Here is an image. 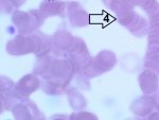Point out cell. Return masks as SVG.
<instances>
[{
  "label": "cell",
  "mask_w": 159,
  "mask_h": 120,
  "mask_svg": "<svg viewBox=\"0 0 159 120\" xmlns=\"http://www.w3.org/2000/svg\"><path fill=\"white\" fill-rule=\"evenodd\" d=\"M117 55L111 50L105 49L97 53L94 57H92L80 71L87 79L91 80V79H94L99 76H102L103 73L112 70L117 65Z\"/></svg>",
  "instance_id": "cell-1"
},
{
  "label": "cell",
  "mask_w": 159,
  "mask_h": 120,
  "mask_svg": "<svg viewBox=\"0 0 159 120\" xmlns=\"http://www.w3.org/2000/svg\"><path fill=\"white\" fill-rule=\"evenodd\" d=\"M12 22L16 27L18 34L30 35L39 29L43 25L46 18L39 9H33L30 11L15 10L12 13Z\"/></svg>",
  "instance_id": "cell-2"
},
{
  "label": "cell",
  "mask_w": 159,
  "mask_h": 120,
  "mask_svg": "<svg viewBox=\"0 0 159 120\" xmlns=\"http://www.w3.org/2000/svg\"><path fill=\"white\" fill-rule=\"evenodd\" d=\"M12 114L17 120H38L45 119L43 114L40 112L34 101L29 98H22L12 108Z\"/></svg>",
  "instance_id": "cell-3"
},
{
  "label": "cell",
  "mask_w": 159,
  "mask_h": 120,
  "mask_svg": "<svg viewBox=\"0 0 159 120\" xmlns=\"http://www.w3.org/2000/svg\"><path fill=\"white\" fill-rule=\"evenodd\" d=\"M78 69L74 66L72 61L68 57L66 58H54L51 65V69L48 76H54L58 80L71 82L73 78L78 75Z\"/></svg>",
  "instance_id": "cell-4"
},
{
  "label": "cell",
  "mask_w": 159,
  "mask_h": 120,
  "mask_svg": "<svg viewBox=\"0 0 159 120\" xmlns=\"http://www.w3.org/2000/svg\"><path fill=\"white\" fill-rule=\"evenodd\" d=\"M66 55L72 61L78 71L81 70L83 66L92 58L85 40L76 36H74L73 44L70 47V49L67 51Z\"/></svg>",
  "instance_id": "cell-5"
},
{
  "label": "cell",
  "mask_w": 159,
  "mask_h": 120,
  "mask_svg": "<svg viewBox=\"0 0 159 120\" xmlns=\"http://www.w3.org/2000/svg\"><path fill=\"white\" fill-rule=\"evenodd\" d=\"M158 104L157 94H154V95L143 94V96L135 99L130 103L129 111L139 118H145L148 115L152 113Z\"/></svg>",
  "instance_id": "cell-6"
},
{
  "label": "cell",
  "mask_w": 159,
  "mask_h": 120,
  "mask_svg": "<svg viewBox=\"0 0 159 120\" xmlns=\"http://www.w3.org/2000/svg\"><path fill=\"white\" fill-rule=\"evenodd\" d=\"M39 88H42V78L34 72L24 76L16 83V91L21 98H29Z\"/></svg>",
  "instance_id": "cell-7"
},
{
  "label": "cell",
  "mask_w": 159,
  "mask_h": 120,
  "mask_svg": "<svg viewBox=\"0 0 159 120\" xmlns=\"http://www.w3.org/2000/svg\"><path fill=\"white\" fill-rule=\"evenodd\" d=\"M38 9L46 19L54 16L66 18L67 16V2L63 0H43Z\"/></svg>",
  "instance_id": "cell-8"
},
{
  "label": "cell",
  "mask_w": 159,
  "mask_h": 120,
  "mask_svg": "<svg viewBox=\"0 0 159 120\" xmlns=\"http://www.w3.org/2000/svg\"><path fill=\"white\" fill-rule=\"evenodd\" d=\"M70 83L68 81L58 80L54 76H46L42 78V90L49 96H61L70 88Z\"/></svg>",
  "instance_id": "cell-9"
},
{
  "label": "cell",
  "mask_w": 159,
  "mask_h": 120,
  "mask_svg": "<svg viewBox=\"0 0 159 120\" xmlns=\"http://www.w3.org/2000/svg\"><path fill=\"white\" fill-rule=\"evenodd\" d=\"M138 83L143 94L154 95L157 94L159 88V76L154 71L144 68L138 76Z\"/></svg>",
  "instance_id": "cell-10"
},
{
  "label": "cell",
  "mask_w": 159,
  "mask_h": 120,
  "mask_svg": "<svg viewBox=\"0 0 159 120\" xmlns=\"http://www.w3.org/2000/svg\"><path fill=\"white\" fill-rule=\"evenodd\" d=\"M53 38V46H54V51L53 54H64L67 53V51L70 49V47L73 44L74 36L70 32L65 29H61L54 32L52 35Z\"/></svg>",
  "instance_id": "cell-11"
},
{
  "label": "cell",
  "mask_w": 159,
  "mask_h": 120,
  "mask_svg": "<svg viewBox=\"0 0 159 120\" xmlns=\"http://www.w3.org/2000/svg\"><path fill=\"white\" fill-rule=\"evenodd\" d=\"M68 102L70 104V108L74 112L85 109L87 106V99L82 95V93L75 87H70L66 93Z\"/></svg>",
  "instance_id": "cell-12"
},
{
  "label": "cell",
  "mask_w": 159,
  "mask_h": 120,
  "mask_svg": "<svg viewBox=\"0 0 159 120\" xmlns=\"http://www.w3.org/2000/svg\"><path fill=\"white\" fill-rule=\"evenodd\" d=\"M53 60H54V58L52 57V54L36 58V62L34 64L33 72H34L35 75L39 76L40 78L48 76L50 72L51 65H52Z\"/></svg>",
  "instance_id": "cell-13"
},
{
  "label": "cell",
  "mask_w": 159,
  "mask_h": 120,
  "mask_svg": "<svg viewBox=\"0 0 159 120\" xmlns=\"http://www.w3.org/2000/svg\"><path fill=\"white\" fill-rule=\"evenodd\" d=\"M69 22L73 28H85L90 22V16L89 13L84 7L73 12L71 15L68 16Z\"/></svg>",
  "instance_id": "cell-14"
},
{
  "label": "cell",
  "mask_w": 159,
  "mask_h": 120,
  "mask_svg": "<svg viewBox=\"0 0 159 120\" xmlns=\"http://www.w3.org/2000/svg\"><path fill=\"white\" fill-rule=\"evenodd\" d=\"M20 99L22 98L18 95L17 91L10 93V94L0 93V113L3 114L7 111H12L14 105Z\"/></svg>",
  "instance_id": "cell-15"
},
{
  "label": "cell",
  "mask_w": 159,
  "mask_h": 120,
  "mask_svg": "<svg viewBox=\"0 0 159 120\" xmlns=\"http://www.w3.org/2000/svg\"><path fill=\"white\" fill-rule=\"evenodd\" d=\"M102 1H103L104 6L108 10H110L116 16H119V15H122L124 13L134 10L124 0H102Z\"/></svg>",
  "instance_id": "cell-16"
},
{
  "label": "cell",
  "mask_w": 159,
  "mask_h": 120,
  "mask_svg": "<svg viewBox=\"0 0 159 120\" xmlns=\"http://www.w3.org/2000/svg\"><path fill=\"white\" fill-rule=\"evenodd\" d=\"M148 20H147L144 17L139 16V18L137 19V21L129 29V33L132 35H134L136 37H144L148 36Z\"/></svg>",
  "instance_id": "cell-17"
},
{
  "label": "cell",
  "mask_w": 159,
  "mask_h": 120,
  "mask_svg": "<svg viewBox=\"0 0 159 120\" xmlns=\"http://www.w3.org/2000/svg\"><path fill=\"white\" fill-rule=\"evenodd\" d=\"M143 66L144 68L154 71L159 76V52L147 51L143 60Z\"/></svg>",
  "instance_id": "cell-18"
},
{
  "label": "cell",
  "mask_w": 159,
  "mask_h": 120,
  "mask_svg": "<svg viewBox=\"0 0 159 120\" xmlns=\"http://www.w3.org/2000/svg\"><path fill=\"white\" fill-rule=\"evenodd\" d=\"M139 16L140 15L138 14L137 12H135L134 10H132V11L126 12L122 15L116 16V18H117L118 24H119L120 25H122V27H124L125 29L129 30V28L132 27L136 21H137V19L139 18Z\"/></svg>",
  "instance_id": "cell-19"
},
{
  "label": "cell",
  "mask_w": 159,
  "mask_h": 120,
  "mask_svg": "<svg viewBox=\"0 0 159 120\" xmlns=\"http://www.w3.org/2000/svg\"><path fill=\"white\" fill-rule=\"evenodd\" d=\"M141 9L148 14V17L159 14V1L158 0H145L141 6Z\"/></svg>",
  "instance_id": "cell-20"
},
{
  "label": "cell",
  "mask_w": 159,
  "mask_h": 120,
  "mask_svg": "<svg viewBox=\"0 0 159 120\" xmlns=\"http://www.w3.org/2000/svg\"><path fill=\"white\" fill-rule=\"evenodd\" d=\"M16 91V83L11 80L9 76H2L0 79V93L10 94Z\"/></svg>",
  "instance_id": "cell-21"
},
{
  "label": "cell",
  "mask_w": 159,
  "mask_h": 120,
  "mask_svg": "<svg viewBox=\"0 0 159 120\" xmlns=\"http://www.w3.org/2000/svg\"><path fill=\"white\" fill-rule=\"evenodd\" d=\"M69 119L70 120H97L98 119V116L94 115L93 113H90V112H86L84 109L82 111H78L75 113H72L69 116Z\"/></svg>",
  "instance_id": "cell-22"
},
{
  "label": "cell",
  "mask_w": 159,
  "mask_h": 120,
  "mask_svg": "<svg viewBox=\"0 0 159 120\" xmlns=\"http://www.w3.org/2000/svg\"><path fill=\"white\" fill-rule=\"evenodd\" d=\"M0 7H1V13L2 14H11L15 11V7L9 0H0Z\"/></svg>",
  "instance_id": "cell-23"
},
{
  "label": "cell",
  "mask_w": 159,
  "mask_h": 120,
  "mask_svg": "<svg viewBox=\"0 0 159 120\" xmlns=\"http://www.w3.org/2000/svg\"><path fill=\"white\" fill-rule=\"evenodd\" d=\"M148 51H156L159 52V38L156 37H148Z\"/></svg>",
  "instance_id": "cell-24"
},
{
  "label": "cell",
  "mask_w": 159,
  "mask_h": 120,
  "mask_svg": "<svg viewBox=\"0 0 159 120\" xmlns=\"http://www.w3.org/2000/svg\"><path fill=\"white\" fill-rule=\"evenodd\" d=\"M148 37L159 38V24H150L148 31Z\"/></svg>",
  "instance_id": "cell-25"
},
{
  "label": "cell",
  "mask_w": 159,
  "mask_h": 120,
  "mask_svg": "<svg viewBox=\"0 0 159 120\" xmlns=\"http://www.w3.org/2000/svg\"><path fill=\"white\" fill-rule=\"evenodd\" d=\"M83 6H82L80 2H76V1H70V2H67V17L69 15H71L73 12L78 11V10L82 9Z\"/></svg>",
  "instance_id": "cell-26"
},
{
  "label": "cell",
  "mask_w": 159,
  "mask_h": 120,
  "mask_svg": "<svg viewBox=\"0 0 159 120\" xmlns=\"http://www.w3.org/2000/svg\"><path fill=\"white\" fill-rule=\"evenodd\" d=\"M127 4L130 7H141L143 3H144L145 0H124Z\"/></svg>",
  "instance_id": "cell-27"
},
{
  "label": "cell",
  "mask_w": 159,
  "mask_h": 120,
  "mask_svg": "<svg viewBox=\"0 0 159 120\" xmlns=\"http://www.w3.org/2000/svg\"><path fill=\"white\" fill-rule=\"evenodd\" d=\"M145 119H148V120H159V104L156 106L155 109H154L152 113L145 117Z\"/></svg>",
  "instance_id": "cell-28"
},
{
  "label": "cell",
  "mask_w": 159,
  "mask_h": 120,
  "mask_svg": "<svg viewBox=\"0 0 159 120\" xmlns=\"http://www.w3.org/2000/svg\"><path fill=\"white\" fill-rule=\"evenodd\" d=\"M9 1L13 4V7H15V10H17L18 7H20L21 6H24L27 0H9Z\"/></svg>",
  "instance_id": "cell-29"
},
{
  "label": "cell",
  "mask_w": 159,
  "mask_h": 120,
  "mask_svg": "<svg viewBox=\"0 0 159 120\" xmlns=\"http://www.w3.org/2000/svg\"><path fill=\"white\" fill-rule=\"evenodd\" d=\"M159 24V14L148 17V24Z\"/></svg>",
  "instance_id": "cell-30"
},
{
  "label": "cell",
  "mask_w": 159,
  "mask_h": 120,
  "mask_svg": "<svg viewBox=\"0 0 159 120\" xmlns=\"http://www.w3.org/2000/svg\"><path fill=\"white\" fill-rule=\"evenodd\" d=\"M55 118H64V119H66V118H69V116H61V115H58V116H53L52 117V119H55Z\"/></svg>",
  "instance_id": "cell-31"
},
{
  "label": "cell",
  "mask_w": 159,
  "mask_h": 120,
  "mask_svg": "<svg viewBox=\"0 0 159 120\" xmlns=\"http://www.w3.org/2000/svg\"><path fill=\"white\" fill-rule=\"evenodd\" d=\"M157 100H158V103H159V88H158V91H157Z\"/></svg>",
  "instance_id": "cell-32"
}]
</instances>
